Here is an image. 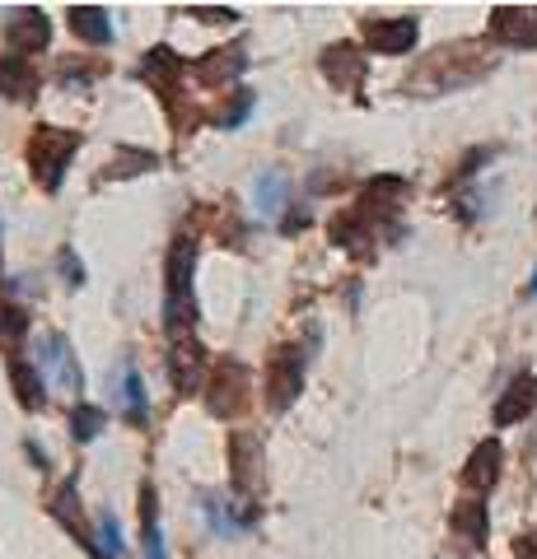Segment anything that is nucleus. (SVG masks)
<instances>
[{
	"label": "nucleus",
	"instance_id": "1",
	"mask_svg": "<svg viewBox=\"0 0 537 559\" xmlns=\"http://www.w3.org/2000/svg\"><path fill=\"white\" fill-rule=\"evenodd\" d=\"M491 70H495V57L487 47L454 43V47H435V51H430V57L411 70L407 90H416V94H454V90L477 84L481 75H491Z\"/></svg>",
	"mask_w": 537,
	"mask_h": 559
},
{
	"label": "nucleus",
	"instance_id": "2",
	"mask_svg": "<svg viewBox=\"0 0 537 559\" xmlns=\"http://www.w3.org/2000/svg\"><path fill=\"white\" fill-rule=\"evenodd\" d=\"M192 271H197V238L183 234L168 248V289H164V326L173 336H192L197 331V294H192Z\"/></svg>",
	"mask_w": 537,
	"mask_h": 559
},
{
	"label": "nucleus",
	"instance_id": "3",
	"mask_svg": "<svg viewBox=\"0 0 537 559\" xmlns=\"http://www.w3.org/2000/svg\"><path fill=\"white\" fill-rule=\"evenodd\" d=\"M80 150V131H61V127H33L28 145H24V159H28V173L47 197H57L66 173H71V159Z\"/></svg>",
	"mask_w": 537,
	"mask_h": 559
},
{
	"label": "nucleus",
	"instance_id": "4",
	"mask_svg": "<svg viewBox=\"0 0 537 559\" xmlns=\"http://www.w3.org/2000/svg\"><path fill=\"white\" fill-rule=\"evenodd\" d=\"M318 349V326H308L304 345H281L267 364V406L271 415H285L294 406V396L304 392V373H308V359Z\"/></svg>",
	"mask_w": 537,
	"mask_h": 559
},
{
	"label": "nucleus",
	"instance_id": "5",
	"mask_svg": "<svg viewBox=\"0 0 537 559\" xmlns=\"http://www.w3.org/2000/svg\"><path fill=\"white\" fill-rule=\"evenodd\" d=\"M206 406H211V415L220 419H230L244 411V401L253 392V378H248V364L244 359H234V355H215L211 364V382H206Z\"/></svg>",
	"mask_w": 537,
	"mask_h": 559
},
{
	"label": "nucleus",
	"instance_id": "6",
	"mask_svg": "<svg viewBox=\"0 0 537 559\" xmlns=\"http://www.w3.org/2000/svg\"><path fill=\"white\" fill-rule=\"evenodd\" d=\"M421 38V24H416V14H370V20H360V43L365 51H378V57H407Z\"/></svg>",
	"mask_w": 537,
	"mask_h": 559
},
{
	"label": "nucleus",
	"instance_id": "7",
	"mask_svg": "<svg viewBox=\"0 0 537 559\" xmlns=\"http://www.w3.org/2000/svg\"><path fill=\"white\" fill-rule=\"evenodd\" d=\"M38 369H43V378H47V388H51V392H71V396L84 392L80 359H75L71 341H66L61 331H47V336L38 341Z\"/></svg>",
	"mask_w": 537,
	"mask_h": 559
},
{
	"label": "nucleus",
	"instance_id": "8",
	"mask_svg": "<svg viewBox=\"0 0 537 559\" xmlns=\"http://www.w3.org/2000/svg\"><path fill=\"white\" fill-rule=\"evenodd\" d=\"M211 355H206V345L197 341V331L192 336H173L168 341V378H173V388H178V396H192L201 392V382H211Z\"/></svg>",
	"mask_w": 537,
	"mask_h": 559
},
{
	"label": "nucleus",
	"instance_id": "9",
	"mask_svg": "<svg viewBox=\"0 0 537 559\" xmlns=\"http://www.w3.org/2000/svg\"><path fill=\"white\" fill-rule=\"evenodd\" d=\"M318 70L327 75V84H332V90L351 94V98H365V75H370L365 47H355V43H332V47H323Z\"/></svg>",
	"mask_w": 537,
	"mask_h": 559
},
{
	"label": "nucleus",
	"instance_id": "10",
	"mask_svg": "<svg viewBox=\"0 0 537 559\" xmlns=\"http://www.w3.org/2000/svg\"><path fill=\"white\" fill-rule=\"evenodd\" d=\"M5 47L14 51V57H38V51L51 47V20L47 10L28 5V10H14L5 20Z\"/></svg>",
	"mask_w": 537,
	"mask_h": 559
},
{
	"label": "nucleus",
	"instance_id": "11",
	"mask_svg": "<svg viewBox=\"0 0 537 559\" xmlns=\"http://www.w3.org/2000/svg\"><path fill=\"white\" fill-rule=\"evenodd\" d=\"M183 70H187V66L178 61V51L160 43V47H150L145 57H141V66H136V80H145L150 90L164 98V108L173 112V108H178V103H173V90H178V75H183Z\"/></svg>",
	"mask_w": 537,
	"mask_h": 559
},
{
	"label": "nucleus",
	"instance_id": "12",
	"mask_svg": "<svg viewBox=\"0 0 537 559\" xmlns=\"http://www.w3.org/2000/svg\"><path fill=\"white\" fill-rule=\"evenodd\" d=\"M187 70H192L197 84H234L238 90V75L248 70V43H230L220 51H206V57H197Z\"/></svg>",
	"mask_w": 537,
	"mask_h": 559
},
{
	"label": "nucleus",
	"instance_id": "13",
	"mask_svg": "<svg viewBox=\"0 0 537 559\" xmlns=\"http://www.w3.org/2000/svg\"><path fill=\"white\" fill-rule=\"evenodd\" d=\"M491 38H495L500 47L533 51V47H537V10H524V5H495V10H491Z\"/></svg>",
	"mask_w": 537,
	"mask_h": 559
},
{
	"label": "nucleus",
	"instance_id": "14",
	"mask_svg": "<svg viewBox=\"0 0 537 559\" xmlns=\"http://www.w3.org/2000/svg\"><path fill=\"white\" fill-rule=\"evenodd\" d=\"M230 466H234V495L248 503L257 495V480H262V443L248 429H238L230 439Z\"/></svg>",
	"mask_w": 537,
	"mask_h": 559
},
{
	"label": "nucleus",
	"instance_id": "15",
	"mask_svg": "<svg viewBox=\"0 0 537 559\" xmlns=\"http://www.w3.org/2000/svg\"><path fill=\"white\" fill-rule=\"evenodd\" d=\"M533 411H537V373H518L495 401V429H510L518 419H528Z\"/></svg>",
	"mask_w": 537,
	"mask_h": 559
},
{
	"label": "nucleus",
	"instance_id": "16",
	"mask_svg": "<svg viewBox=\"0 0 537 559\" xmlns=\"http://www.w3.org/2000/svg\"><path fill=\"white\" fill-rule=\"evenodd\" d=\"M500 462H505V448H500V439H487V443H477L472 448V457H467L463 466V485L472 489V495H491L495 480H500Z\"/></svg>",
	"mask_w": 537,
	"mask_h": 559
},
{
	"label": "nucleus",
	"instance_id": "17",
	"mask_svg": "<svg viewBox=\"0 0 537 559\" xmlns=\"http://www.w3.org/2000/svg\"><path fill=\"white\" fill-rule=\"evenodd\" d=\"M5 373H10L14 401H20L24 411H33V415H38V411L47 406V378H43V369H38V364H28L24 355H10Z\"/></svg>",
	"mask_w": 537,
	"mask_h": 559
},
{
	"label": "nucleus",
	"instance_id": "18",
	"mask_svg": "<svg viewBox=\"0 0 537 559\" xmlns=\"http://www.w3.org/2000/svg\"><path fill=\"white\" fill-rule=\"evenodd\" d=\"M51 518H57L61 527L71 532L80 546L94 555V532H90V522H84V503H80V485H75V476L57 489V499H51Z\"/></svg>",
	"mask_w": 537,
	"mask_h": 559
},
{
	"label": "nucleus",
	"instance_id": "19",
	"mask_svg": "<svg viewBox=\"0 0 537 559\" xmlns=\"http://www.w3.org/2000/svg\"><path fill=\"white\" fill-rule=\"evenodd\" d=\"M117 396H122V419L136 429H145L150 419V396H145V378L136 369L131 359H122V369H117Z\"/></svg>",
	"mask_w": 537,
	"mask_h": 559
},
{
	"label": "nucleus",
	"instance_id": "20",
	"mask_svg": "<svg viewBox=\"0 0 537 559\" xmlns=\"http://www.w3.org/2000/svg\"><path fill=\"white\" fill-rule=\"evenodd\" d=\"M38 70H33L28 57H14V51H5L0 57V94L14 98V103H28V98H38Z\"/></svg>",
	"mask_w": 537,
	"mask_h": 559
},
{
	"label": "nucleus",
	"instance_id": "21",
	"mask_svg": "<svg viewBox=\"0 0 537 559\" xmlns=\"http://www.w3.org/2000/svg\"><path fill=\"white\" fill-rule=\"evenodd\" d=\"M66 24L90 47H113V14L103 5H71L66 10Z\"/></svg>",
	"mask_w": 537,
	"mask_h": 559
},
{
	"label": "nucleus",
	"instance_id": "22",
	"mask_svg": "<svg viewBox=\"0 0 537 559\" xmlns=\"http://www.w3.org/2000/svg\"><path fill=\"white\" fill-rule=\"evenodd\" d=\"M327 234H332L337 248H341V252H351V257H365V252H370V242H374V229L355 215V210H346V215H337L332 224H327Z\"/></svg>",
	"mask_w": 537,
	"mask_h": 559
},
{
	"label": "nucleus",
	"instance_id": "23",
	"mask_svg": "<svg viewBox=\"0 0 537 559\" xmlns=\"http://www.w3.org/2000/svg\"><path fill=\"white\" fill-rule=\"evenodd\" d=\"M448 527H454L467 546H487V527H491V522H487V503H481V499H463L458 509L448 513Z\"/></svg>",
	"mask_w": 537,
	"mask_h": 559
},
{
	"label": "nucleus",
	"instance_id": "24",
	"mask_svg": "<svg viewBox=\"0 0 537 559\" xmlns=\"http://www.w3.org/2000/svg\"><path fill=\"white\" fill-rule=\"evenodd\" d=\"M141 546L145 559H168L164 555V532H160V499H154V485H141Z\"/></svg>",
	"mask_w": 537,
	"mask_h": 559
},
{
	"label": "nucleus",
	"instance_id": "25",
	"mask_svg": "<svg viewBox=\"0 0 537 559\" xmlns=\"http://www.w3.org/2000/svg\"><path fill=\"white\" fill-rule=\"evenodd\" d=\"M253 201H257V215H281V210L290 205V178H285V173H262V178H257L253 182Z\"/></svg>",
	"mask_w": 537,
	"mask_h": 559
},
{
	"label": "nucleus",
	"instance_id": "26",
	"mask_svg": "<svg viewBox=\"0 0 537 559\" xmlns=\"http://www.w3.org/2000/svg\"><path fill=\"white\" fill-rule=\"evenodd\" d=\"M160 168V154L154 150H117V159L98 173V182H122V178H141V173Z\"/></svg>",
	"mask_w": 537,
	"mask_h": 559
},
{
	"label": "nucleus",
	"instance_id": "27",
	"mask_svg": "<svg viewBox=\"0 0 537 559\" xmlns=\"http://www.w3.org/2000/svg\"><path fill=\"white\" fill-rule=\"evenodd\" d=\"M66 429H71L75 443H94L103 429H108V411L103 406H90V401H75L71 415H66Z\"/></svg>",
	"mask_w": 537,
	"mask_h": 559
},
{
	"label": "nucleus",
	"instance_id": "28",
	"mask_svg": "<svg viewBox=\"0 0 537 559\" xmlns=\"http://www.w3.org/2000/svg\"><path fill=\"white\" fill-rule=\"evenodd\" d=\"M122 550H127V540H122V527H117V513L103 509L94 527V559H122Z\"/></svg>",
	"mask_w": 537,
	"mask_h": 559
},
{
	"label": "nucleus",
	"instance_id": "29",
	"mask_svg": "<svg viewBox=\"0 0 537 559\" xmlns=\"http://www.w3.org/2000/svg\"><path fill=\"white\" fill-rule=\"evenodd\" d=\"M28 336V308L20 304H10V299H0V345H20Z\"/></svg>",
	"mask_w": 537,
	"mask_h": 559
},
{
	"label": "nucleus",
	"instance_id": "30",
	"mask_svg": "<svg viewBox=\"0 0 537 559\" xmlns=\"http://www.w3.org/2000/svg\"><path fill=\"white\" fill-rule=\"evenodd\" d=\"M98 75H108V61H98V57H90V61H66L61 66V84H66V90H90Z\"/></svg>",
	"mask_w": 537,
	"mask_h": 559
},
{
	"label": "nucleus",
	"instance_id": "31",
	"mask_svg": "<svg viewBox=\"0 0 537 559\" xmlns=\"http://www.w3.org/2000/svg\"><path fill=\"white\" fill-rule=\"evenodd\" d=\"M253 90H248V84H238V90H234V98H230V108H224L220 117H215V127L220 131H234V127H244V121H248V112H253Z\"/></svg>",
	"mask_w": 537,
	"mask_h": 559
},
{
	"label": "nucleus",
	"instance_id": "32",
	"mask_svg": "<svg viewBox=\"0 0 537 559\" xmlns=\"http://www.w3.org/2000/svg\"><path fill=\"white\" fill-rule=\"evenodd\" d=\"M183 14H192L201 24H234L238 10H224V5H183Z\"/></svg>",
	"mask_w": 537,
	"mask_h": 559
},
{
	"label": "nucleus",
	"instance_id": "33",
	"mask_svg": "<svg viewBox=\"0 0 537 559\" xmlns=\"http://www.w3.org/2000/svg\"><path fill=\"white\" fill-rule=\"evenodd\" d=\"M57 266H61V275H66V285H71V289H80V285H84V266H80V257H75V248H61V257H57Z\"/></svg>",
	"mask_w": 537,
	"mask_h": 559
},
{
	"label": "nucleus",
	"instance_id": "34",
	"mask_svg": "<svg viewBox=\"0 0 537 559\" xmlns=\"http://www.w3.org/2000/svg\"><path fill=\"white\" fill-rule=\"evenodd\" d=\"M524 294H528V299H533V294H537V275L528 280V289H524Z\"/></svg>",
	"mask_w": 537,
	"mask_h": 559
}]
</instances>
